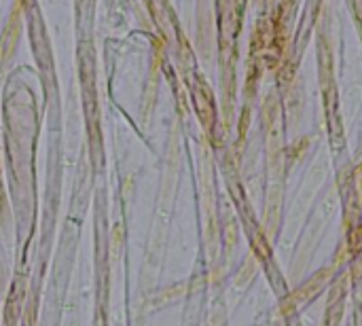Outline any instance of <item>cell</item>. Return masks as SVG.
<instances>
[{
	"mask_svg": "<svg viewBox=\"0 0 362 326\" xmlns=\"http://www.w3.org/2000/svg\"><path fill=\"white\" fill-rule=\"evenodd\" d=\"M252 4H255V6H257V8H259V6H261V4H263V0H252Z\"/></svg>",
	"mask_w": 362,
	"mask_h": 326,
	"instance_id": "obj_2",
	"label": "cell"
},
{
	"mask_svg": "<svg viewBox=\"0 0 362 326\" xmlns=\"http://www.w3.org/2000/svg\"><path fill=\"white\" fill-rule=\"evenodd\" d=\"M350 4V11H352V17H354V23H356V30L361 34L362 40V0H348Z\"/></svg>",
	"mask_w": 362,
	"mask_h": 326,
	"instance_id": "obj_1",
	"label": "cell"
}]
</instances>
